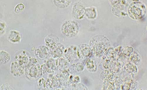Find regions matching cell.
I'll return each instance as SVG.
<instances>
[{"label":"cell","mask_w":147,"mask_h":90,"mask_svg":"<svg viewBox=\"0 0 147 90\" xmlns=\"http://www.w3.org/2000/svg\"><path fill=\"white\" fill-rule=\"evenodd\" d=\"M79 30L78 23L75 21H66L62 25L61 28V32L68 37L75 36Z\"/></svg>","instance_id":"1"},{"label":"cell","mask_w":147,"mask_h":90,"mask_svg":"<svg viewBox=\"0 0 147 90\" xmlns=\"http://www.w3.org/2000/svg\"><path fill=\"white\" fill-rule=\"evenodd\" d=\"M85 9L79 4L73 5L72 9V14L74 17L77 19H82L85 15Z\"/></svg>","instance_id":"2"},{"label":"cell","mask_w":147,"mask_h":90,"mask_svg":"<svg viewBox=\"0 0 147 90\" xmlns=\"http://www.w3.org/2000/svg\"><path fill=\"white\" fill-rule=\"evenodd\" d=\"M10 72L15 77H19L22 75L24 73L23 67L17 62H12L10 66Z\"/></svg>","instance_id":"3"},{"label":"cell","mask_w":147,"mask_h":90,"mask_svg":"<svg viewBox=\"0 0 147 90\" xmlns=\"http://www.w3.org/2000/svg\"><path fill=\"white\" fill-rule=\"evenodd\" d=\"M17 62L22 67L25 66L29 63V58L24 51H22L15 57Z\"/></svg>","instance_id":"4"},{"label":"cell","mask_w":147,"mask_h":90,"mask_svg":"<svg viewBox=\"0 0 147 90\" xmlns=\"http://www.w3.org/2000/svg\"><path fill=\"white\" fill-rule=\"evenodd\" d=\"M9 41L13 43L20 42L21 40V36L20 33L15 30L10 31L7 37Z\"/></svg>","instance_id":"5"},{"label":"cell","mask_w":147,"mask_h":90,"mask_svg":"<svg viewBox=\"0 0 147 90\" xmlns=\"http://www.w3.org/2000/svg\"><path fill=\"white\" fill-rule=\"evenodd\" d=\"M48 53V48L44 46L40 47L37 48L35 51L36 56L41 59L47 57Z\"/></svg>","instance_id":"6"},{"label":"cell","mask_w":147,"mask_h":90,"mask_svg":"<svg viewBox=\"0 0 147 90\" xmlns=\"http://www.w3.org/2000/svg\"><path fill=\"white\" fill-rule=\"evenodd\" d=\"M53 35L48 36L45 39L46 44L51 48L53 49L58 45V38Z\"/></svg>","instance_id":"7"},{"label":"cell","mask_w":147,"mask_h":90,"mask_svg":"<svg viewBox=\"0 0 147 90\" xmlns=\"http://www.w3.org/2000/svg\"><path fill=\"white\" fill-rule=\"evenodd\" d=\"M0 62L1 65H4L8 63L11 60L10 55L7 51L2 50L0 52Z\"/></svg>","instance_id":"8"},{"label":"cell","mask_w":147,"mask_h":90,"mask_svg":"<svg viewBox=\"0 0 147 90\" xmlns=\"http://www.w3.org/2000/svg\"><path fill=\"white\" fill-rule=\"evenodd\" d=\"M54 5L59 9H64L69 6L71 4V1H63V0H55L53 1Z\"/></svg>","instance_id":"9"},{"label":"cell","mask_w":147,"mask_h":90,"mask_svg":"<svg viewBox=\"0 0 147 90\" xmlns=\"http://www.w3.org/2000/svg\"><path fill=\"white\" fill-rule=\"evenodd\" d=\"M85 15L89 19H95L97 15L96 9L94 7L85 9Z\"/></svg>","instance_id":"10"},{"label":"cell","mask_w":147,"mask_h":90,"mask_svg":"<svg viewBox=\"0 0 147 90\" xmlns=\"http://www.w3.org/2000/svg\"><path fill=\"white\" fill-rule=\"evenodd\" d=\"M63 47L62 46L58 45L53 49L54 50L53 53L55 57H58L62 54Z\"/></svg>","instance_id":"11"},{"label":"cell","mask_w":147,"mask_h":90,"mask_svg":"<svg viewBox=\"0 0 147 90\" xmlns=\"http://www.w3.org/2000/svg\"><path fill=\"white\" fill-rule=\"evenodd\" d=\"M25 8V6L22 3H19L15 7L14 11L16 14H20L24 11Z\"/></svg>","instance_id":"12"},{"label":"cell","mask_w":147,"mask_h":90,"mask_svg":"<svg viewBox=\"0 0 147 90\" xmlns=\"http://www.w3.org/2000/svg\"><path fill=\"white\" fill-rule=\"evenodd\" d=\"M29 71L30 72V76L34 77L35 76L38 71L37 69L35 66L34 65L31 67Z\"/></svg>","instance_id":"13"},{"label":"cell","mask_w":147,"mask_h":90,"mask_svg":"<svg viewBox=\"0 0 147 90\" xmlns=\"http://www.w3.org/2000/svg\"><path fill=\"white\" fill-rule=\"evenodd\" d=\"M6 27V24L5 23L4 21H1V27H0L1 35H3L5 33Z\"/></svg>","instance_id":"14"}]
</instances>
